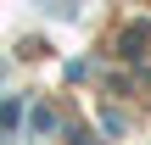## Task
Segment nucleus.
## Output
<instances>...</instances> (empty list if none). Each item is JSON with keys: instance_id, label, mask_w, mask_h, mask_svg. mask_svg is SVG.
Masks as SVG:
<instances>
[{"instance_id": "nucleus-1", "label": "nucleus", "mask_w": 151, "mask_h": 145, "mask_svg": "<svg viewBox=\"0 0 151 145\" xmlns=\"http://www.w3.org/2000/svg\"><path fill=\"white\" fill-rule=\"evenodd\" d=\"M140 45H146V22H134V28L123 34V56H140Z\"/></svg>"}]
</instances>
